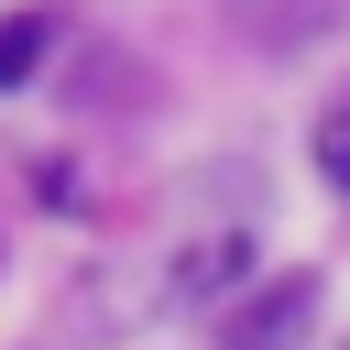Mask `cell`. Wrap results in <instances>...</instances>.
Wrapping results in <instances>:
<instances>
[{
	"label": "cell",
	"instance_id": "6da1fadb",
	"mask_svg": "<svg viewBox=\"0 0 350 350\" xmlns=\"http://www.w3.org/2000/svg\"><path fill=\"white\" fill-rule=\"evenodd\" d=\"M306 317H317V284H306V273H284V284L230 328V350H295V339H306Z\"/></svg>",
	"mask_w": 350,
	"mask_h": 350
},
{
	"label": "cell",
	"instance_id": "7a4b0ae2",
	"mask_svg": "<svg viewBox=\"0 0 350 350\" xmlns=\"http://www.w3.org/2000/svg\"><path fill=\"white\" fill-rule=\"evenodd\" d=\"M44 44H55V22H44V11H11V22H0V88H22V77L44 66Z\"/></svg>",
	"mask_w": 350,
	"mask_h": 350
},
{
	"label": "cell",
	"instance_id": "3957f363",
	"mask_svg": "<svg viewBox=\"0 0 350 350\" xmlns=\"http://www.w3.org/2000/svg\"><path fill=\"white\" fill-rule=\"evenodd\" d=\"M306 142H317V175H328V186H350V109H328Z\"/></svg>",
	"mask_w": 350,
	"mask_h": 350
}]
</instances>
